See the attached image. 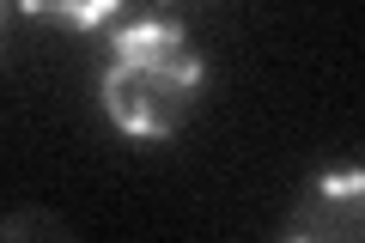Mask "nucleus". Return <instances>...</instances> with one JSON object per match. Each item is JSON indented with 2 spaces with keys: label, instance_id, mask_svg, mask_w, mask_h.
Here are the masks:
<instances>
[{
  "label": "nucleus",
  "instance_id": "f03ea898",
  "mask_svg": "<svg viewBox=\"0 0 365 243\" xmlns=\"http://www.w3.org/2000/svg\"><path fill=\"white\" fill-rule=\"evenodd\" d=\"M365 231V177L359 170H329L311 182V195H299V207L287 213L280 237L292 243H359Z\"/></svg>",
  "mask_w": 365,
  "mask_h": 243
},
{
  "label": "nucleus",
  "instance_id": "7ed1b4c3",
  "mask_svg": "<svg viewBox=\"0 0 365 243\" xmlns=\"http://www.w3.org/2000/svg\"><path fill=\"white\" fill-rule=\"evenodd\" d=\"M19 6H25L31 19H61V25H73V31H98L122 0H19Z\"/></svg>",
  "mask_w": 365,
  "mask_h": 243
},
{
  "label": "nucleus",
  "instance_id": "f257e3e1",
  "mask_svg": "<svg viewBox=\"0 0 365 243\" xmlns=\"http://www.w3.org/2000/svg\"><path fill=\"white\" fill-rule=\"evenodd\" d=\"M201 55L189 49L182 25H165V19H146V25H128L110 49V67L98 79V98H104L110 122H116L128 140H170V134L189 122L201 98Z\"/></svg>",
  "mask_w": 365,
  "mask_h": 243
},
{
  "label": "nucleus",
  "instance_id": "20e7f679",
  "mask_svg": "<svg viewBox=\"0 0 365 243\" xmlns=\"http://www.w3.org/2000/svg\"><path fill=\"white\" fill-rule=\"evenodd\" d=\"M25 237H43V243H73V225L61 213H43V207H19L13 219H0V243H25Z\"/></svg>",
  "mask_w": 365,
  "mask_h": 243
}]
</instances>
